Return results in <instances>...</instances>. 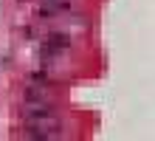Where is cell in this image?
I'll return each mask as SVG.
<instances>
[{
  "label": "cell",
  "mask_w": 155,
  "mask_h": 141,
  "mask_svg": "<svg viewBox=\"0 0 155 141\" xmlns=\"http://www.w3.org/2000/svg\"><path fill=\"white\" fill-rule=\"evenodd\" d=\"M57 48H68V37L65 34H51L48 37V51H57Z\"/></svg>",
  "instance_id": "obj_1"
},
{
  "label": "cell",
  "mask_w": 155,
  "mask_h": 141,
  "mask_svg": "<svg viewBox=\"0 0 155 141\" xmlns=\"http://www.w3.org/2000/svg\"><path fill=\"white\" fill-rule=\"evenodd\" d=\"M48 3H51V6H57V8H59V6H65V0H48Z\"/></svg>",
  "instance_id": "obj_2"
}]
</instances>
